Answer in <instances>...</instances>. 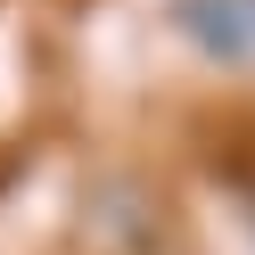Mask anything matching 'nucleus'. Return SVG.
<instances>
[{
	"label": "nucleus",
	"mask_w": 255,
	"mask_h": 255,
	"mask_svg": "<svg viewBox=\"0 0 255 255\" xmlns=\"http://www.w3.org/2000/svg\"><path fill=\"white\" fill-rule=\"evenodd\" d=\"M181 25L206 41V50L239 58V50L255 41V0H181Z\"/></svg>",
	"instance_id": "f257e3e1"
}]
</instances>
